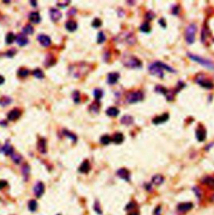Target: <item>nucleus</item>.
<instances>
[{"label": "nucleus", "instance_id": "5701e85b", "mask_svg": "<svg viewBox=\"0 0 214 215\" xmlns=\"http://www.w3.org/2000/svg\"><path fill=\"white\" fill-rule=\"evenodd\" d=\"M121 122L123 125L130 126V125H131L134 122V118H133L132 116H129V115H125V116H124L121 119Z\"/></svg>", "mask_w": 214, "mask_h": 215}, {"label": "nucleus", "instance_id": "ea45409f", "mask_svg": "<svg viewBox=\"0 0 214 215\" xmlns=\"http://www.w3.org/2000/svg\"><path fill=\"white\" fill-rule=\"evenodd\" d=\"M73 99H74V101L75 103H79L80 101H81V95H80V92L75 91L73 93Z\"/></svg>", "mask_w": 214, "mask_h": 215}, {"label": "nucleus", "instance_id": "37998d69", "mask_svg": "<svg viewBox=\"0 0 214 215\" xmlns=\"http://www.w3.org/2000/svg\"><path fill=\"white\" fill-rule=\"evenodd\" d=\"M146 18L148 20H152V19H153L155 18V14H154L153 13H152V12H149V13H146Z\"/></svg>", "mask_w": 214, "mask_h": 215}, {"label": "nucleus", "instance_id": "4be33fe9", "mask_svg": "<svg viewBox=\"0 0 214 215\" xmlns=\"http://www.w3.org/2000/svg\"><path fill=\"white\" fill-rule=\"evenodd\" d=\"M164 181H165V178L163 177V176L159 174L155 175L152 177V180L153 184L156 185V186L162 185L164 183Z\"/></svg>", "mask_w": 214, "mask_h": 215}, {"label": "nucleus", "instance_id": "aec40b11", "mask_svg": "<svg viewBox=\"0 0 214 215\" xmlns=\"http://www.w3.org/2000/svg\"><path fill=\"white\" fill-rule=\"evenodd\" d=\"M65 28L66 30L70 32H74L77 30L78 28V24L74 20H69L66 24H65Z\"/></svg>", "mask_w": 214, "mask_h": 215}, {"label": "nucleus", "instance_id": "49530a36", "mask_svg": "<svg viewBox=\"0 0 214 215\" xmlns=\"http://www.w3.org/2000/svg\"><path fill=\"white\" fill-rule=\"evenodd\" d=\"M178 13H179V7L176 5V6L174 7L173 9H172V14H174V15H177Z\"/></svg>", "mask_w": 214, "mask_h": 215}, {"label": "nucleus", "instance_id": "79ce46f5", "mask_svg": "<svg viewBox=\"0 0 214 215\" xmlns=\"http://www.w3.org/2000/svg\"><path fill=\"white\" fill-rule=\"evenodd\" d=\"M94 207H95V212H96L98 214H101L102 208H101V206H100V203H99L98 201H95Z\"/></svg>", "mask_w": 214, "mask_h": 215}, {"label": "nucleus", "instance_id": "412c9836", "mask_svg": "<svg viewBox=\"0 0 214 215\" xmlns=\"http://www.w3.org/2000/svg\"><path fill=\"white\" fill-rule=\"evenodd\" d=\"M193 204L192 203H182L181 204L178 205V210L180 212H186L189 211L190 209L193 208Z\"/></svg>", "mask_w": 214, "mask_h": 215}, {"label": "nucleus", "instance_id": "cd10ccee", "mask_svg": "<svg viewBox=\"0 0 214 215\" xmlns=\"http://www.w3.org/2000/svg\"><path fill=\"white\" fill-rule=\"evenodd\" d=\"M12 101V99L9 96H3L0 98V105L2 106H7L9 105Z\"/></svg>", "mask_w": 214, "mask_h": 215}, {"label": "nucleus", "instance_id": "f704fd0d", "mask_svg": "<svg viewBox=\"0 0 214 215\" xmlns=\"http://www.w3.org/2000/svg\"><path fill=\"white\" fill-rule=\"evenodd\" d=\"M103 95H104V93H103V91L101 90V89H95V91H94V95H95V98L97 100V101H99V100H101L102 97H103Z\"/></svg>", "mask_w": 214, "mask_h": 215}, {"label": "nucleus", "instance_id": "ddd939ff", "mask_svg": "<svg viewBox=\"0 0 214 215\" xmlns=\"http://www.w3.org/2000/svg\"><path fill=\"white\" fill-rule=\"evenodd\" d=\"M119 78H120V75L119 73L117 72H112V73H110L108 74L107 75V83L109 85H115L116 84L117 81H119Z\"/></svg>", "mask_w": 214, "mask_h": 215}, {"label": "nucleus", "instance_id": "a878e982", "mask_svg": "<svg viewBox=\"0 0 214 215\" xmlns=\"http://www.w3.org/2000/svg\"><path fill=\"white\" fill-rule=\"evenodd\" d=\"M112 141L115 144L122 143L123 141H124V136H123V134L121 133V132L115 133L114 135V136H113Z\"/></svg>", "mask_w": 214, "mask_h": 215}, {"label": "nucleus", "instance_id": "b1692460", "mask_svg": "<svg viewBox=\"0 0 214 215\" xmlns=\"http://www.w3.org/2000/svg\"><path fill=\"white\" fill-rule=\"evenodd\" d=\"M120 113V111L116 108V107H110L106 110V114L107 116H111V117H115L119 115Z\"/></svg>", "mask_w": 214, "mask_h": 215}, {"label": "nucleus", "instance_id": "09e8293b", "mask_svg": "<svg viewBox=\"0 0 214 215\" xmlns=\"http://www.w3.org/2000/svg\"><path fill=\"white\" fill-rule=\"evenodd\" d=\"M159 24H160V25H162L163 28H166V22H165V20H164L163 19H160V20H159Z\"/></svg>", "mask_w": 214, "mask_h": 215}, {"label": "nucleus", "instance_id": "473e14b6", "mask_svg": "<svg viewBox=\"0 0 214 215\" xmlns=\"http://www.w3.org/2000/svg\"><path fill=\"white\" fill-rule=\"evenodd\" d=\"M29 74H30V71L28 69H25V68H21L18 71V75L19 77H23V78L27 77L29 75Z\"/></svg>", "mask_w": 214, "mask_h": 215}, {"label": "nucleus", "instance_id": "1a4fd4ad", "mask_svg": "<svg viewBox=\"0 0 214 215\" xmlns=\"http://www.w3.org/2000/svg\"><path fill=\"white\" fill-rule=\"evenodd\" d=\"M44 193V185L43 183H37L34 187V194L37 198H40Z\"/></svg>", "mask_w": 214, "mask_h": 215}, {"label": "nucleus", "instance_id": "4c0bfd02", "mask_svg": "<svg viewBox=\"0 0 214 215\" xmlns=\"http://www.w3.org/2000/svg\"><path fill=\"white\" fill-rule=\"evenodd\" d=\"M105 41V34L101 31L98 33V35H97V43L98 44H102Z\"/></svg>", "mask_w": 214, "mask_h": 215}, {"label": "nucleus", "instance_id": "e433bc0d", "mask_svg": "<svg viewBox=\"0 0 214 215\" xmlns=\"http://www.w3.org/2000/svg\"><path fill=\"white\" fill-rule=\"evenodd\" d=\"M63 133L64 134V136H67V137L70 138L74 142H75L77 141V137H76V136H74V134H72L71 132H68L67 130H64V131H63Z\"/></svg>", "mask_w": 214, "mask_h": 215}, {"label": "nucleus", "instance_id": "6e6552de", "mask_svg": "<svg viewBox=\"0 0 214 215\" xmlns=\"http://www.w3.org/2000/svg\"><path fill=\"white\" fill-rule=\"evenodd\" d=\"M117 176L119 177H121V179L126 181V182H129L130 179H131V174H130V172L126 169V168H120L117 173H116Z\"/></svg>", "mask_w": 214, "mask_h": 215}, {"label": "nucleus", "instance_id": "9d476101", "mask_svg": "<svg viewBox=\"0 0 214 215\" xmlns=\"http://www.w3.org/2000/svg\"><path fill=\"white\" fill-rule=\"evenodd\" d=\"M37 40L40 42L42 46L44 47H48L51 44V39L48 36V35H45V34H40L37 37Z\"/></svg>", "mask_w": 214, "mask_h": 215}, {"label": "nucleus", "instance_id": "20e7f679", "mask_svg": "<svg viewBox=\"0 0 214 215\" xmlns=\"http://www.w3.org/2000/svg\"><path fill=\"white\" fill-rule=\"evenodd\" d=\"M186 55L188 56L189 59H191L193 61L197 62L202 65H203L205 67L210 69V70H214V64L211 60H207V59H204V58H202L198 55H196V54H191V53H187Z\"/></svg>", "mask_w": 214, "mask_h": 215}, {"label": "nucleus", "instance_id": "dca6fc26", "mask_svg": "<svg viewBox=\"0 0 214 215\" xmlns=\"http://www.w3.org/2000/svg\"><path fill=\"white\" fill-rule=\"evenodd\" d=\"M37 148L38 151L42 154H44L47 153V146H46V140L44 138H41L39 140L37 144Z\"/></svg>", "mask_w": 214, "mask_h": 215}, {"label": "nucleus", "instance_id": "c756f323", "mask_svg": "<svg viewBox=\"0 0 214 215\" xmlns=\"http://www.w3.org/2000/svg\"><path fill=\"white\" fill-rule=\"evenodd\" d=\"M30 167L28 164H25L23 165V168H22V173H23V177L25 178V181H27L28 177H29V175H30Z\"/></svg>", "mask_w": 214, "mask_h": 215}, {"label": "nucleus", "instance_id": "7c9ffc66", "mask_svg": "<svg viewBox=\"0 0 214 215\" xmlns=\"http://www.w3.org/2000/svg\"><path fill=\"white\" fill-rule=\"evenodd\" d=\"M28 207H29V209L30 210L31 212H34L38 208V203L35 200L31 199L30 201L29 202V204H28Z\"/></svg>", "mask_w": 214, "mask_h": 215}, {"label": "nucleus", "instance_id": "de8ad7c7", "mask_svg": "<svg viewBox=\"0 0 214 215\" xmlns=\"http://www.w3.org/2000/svg\"><path fill=\"white\" fill-rule=\"evenodd\" d=\"M128 215H139V212L137 210H135L133 209L131 211H129V214Z\"/></svg>", "mask_w": 214, "mask_h": 215}, {"label": "nucleus", "instance_id": "423d86ee", "mask_svg": "<svg viewBox=\"0 0 214 215\" xmlns=\"http://www.w3.org/2000/svg\"><path fill=\"white\" fill-rule=\"evenodd\" d=\"M148 70H149V72H150L152 75H157V76L160 77V78H163V70H162V68L160 66L158 61L154 62L152 64H150Z\"/></svg>", "mask_w": 214, "mask_h": 215}, {"label": "nucleus", "instance_id": "2eb2a0df", "mask_svg": "<svg viewBox=\"0 0 214 215\" xmlns=\"http://www.w3.org/2000/svg\"><path fill=\"white\" fill-rule=\"evenodd\" d=\"M169 119V114L168 113H164L162 116H158L156 117H155L152 120V123L155 125H159V124H162V123L166 122L167 120Z\"/></svg>", "mask_w": 214, "mask_h": 215}, {"label": "nucleus", "instance_id": "2f4dec72", "mask_svg": "<svg viewBox=\"0 0 214 215\" xmlns=\"http://www.w3.org/2000/svg\"><path fill=\"white\" fill-rule=\"evenodd\" d=\"M140 30L142 32H144V33H149L151 31V26H150V24L148 22H145L143 23L141 25L140 27Z\"/></svg>", "mask_w": 214, "mask_h": 215}, {"label": "nucleus", "instance_id": "bb28decb", "mask_svg": "<svg viewBox=\"0 0 214 215\" xmlns=\"http://www.w3.org/2000/svg\"><path fill=\"white\" fill-rule=\"evenodd\" d=\"M15 40H16V35H15L13 32L9 33V34L6 35L5 41H6V44H12Z\"/></svg>", "mask_w": 214, "mask_h": 215}, {"label": "nucleus", "instance_id": "f8f14e48", "mask_svg": "<svg viewBox=\"0 0 214 215\" xmlns=\"http://www.w3.org/2000/svg\"><path fill=\"white\" fill-rule=\"evenodd\" d=\"M21 116V112L17 109V108H14L13 110L10 111L9 114H8V119L9 121L10 122H14L16 120H18Z\"/></svg>", "mask_w": 214, "mask_h": 215}, {"label": "nucleus", "instance_id": "9b49d317", "mask_svg": "<svg viewBox=\"0 0 214 215\" xmlns=\"http://www.w3.org/2000/svg\"><path fill=\"white\" fill-rule=\"evenodd\" d=\"M206 136H207V132L205 130V128L203 127H199L197 129L196 131V137L197 139L198 142H203L206 140Z\"/></svg>", "mask_w": 214, "mask_h": 215}, {"label": "nucleus", "instance_id": "a19ab883", "mask_svg": "<svg viewBox=\"0 0 214 215\" xmlns=\"http://www.w3.org/2000/svg\"><path fill=\"white\" fill-rule=\"evenodd\" d=\"M102 25V22L100 19H95L92 22V26L94 28H100Z\"/></svg>", "mask_w": 214, "mask_h": 215}, {"label": "nucleus", "instance_id": "f3484780", "mask_svg": "<svg viewBox=\"0 0 214 215\" xmlns=\"http://www.w3.org/2000/svg\"><path fill=\"white\" fill-rule=\"evenodd\" d=\"M197 83L199 84L202 87H203L205 89H207V90H211L214 87V85L210 81H207L204 79L197 80Z\"/></svg>", "mask_w": 214, "mask_h": 215}, {"label": "nucleus", "instance_id": "603ef678", "mask_svg": "<svg viewBox=\"0 0 214 215\" xmlns=\"http://www.w3.org/2000/svg\"><path fill=\"white\" fill-rule=\"evenodd\" d=\"M30 3L33 5V6H36V5H37L36 1H30Z\"/></svg>", "mask_w": 214, "mask_h": 215}, {"label": "nucleus", "instance_id": "39448f33", "mask_svg": "<svg viewBox=\"0 0 214 215\" xmlns=\"http://www.w3.org/2000/svg\"><path fill=\"white\" fill-rule=\"evenodd\" d=\"M144 95L142 91H131L126 95V101L129 104L140 102L143 101Z\"/></svg>", "mask_w": 214, "mask_h": 215}, {"label": "nucleus", "instance_id": "58836bf2", "mask_svg": "<svg viewBox=\"0 0 214 215\" xmlns=\"http://www.w3.org/2000/svg\"><path fill=\"white\" fill-rule=\"evenodd\" d=\"M12 159L13 161L16 164H19L20 162L22 161V157H21L20 155H18V154H13L12 156Z\"/></svg>", "mask_w": 214, "mask_h": 215}, {"label": "nucleus", "instance_id": "c85d7f7f", "mask_svg": "<svg viewBox=\"0 0 214 215\" xmlns=\"http://www.w3.org/2000/svg\"><path fill=\"white\" fill-rule=\"evenodd\" d=\"M32 74H33V75H34V77H36V78H38V79H43V78L44 77V73L42 71V70L39 69V68L34 70L33 72H32Z\"/></svg>", "mask_w": 214, "mask_h": 215}, {"label": "nucleus", "instance_id": "72a5a7b5", "mask_svg": "<svg viewBox=\"0 0 214 215\" xmlns=\"http://www.w3.org/2000/svg\"><path fill=\"white\" fill-rule=\"evenodd\" d=\"M23 32L24 34H34V29L30 24H27L23 27Z\"/></svg>", "mask_w": 214, "mask_h": 215}, {"label": "nucleus", "instance_id": "f257e3e1", "mask_svg": "<svg viewBox=\"0 0 214 215\" xmlns=\"http://www.w3.org/2000/svg\"><path fill=\"white\" fill-rule=\"evenodd\" d=\"M91 67L88 64L86 63H80V64H76L72 65L70 69V73L73 75V76L74 77H81L85 75H86L88 72L90 71Z\"/></svg>", "mask_w": 214, "mask_h": 215}, {"label": "nucleus", "instance_id": "4468645a", "mask_svg": "<svg viewBox=\"0 0 214 215\" xmlns=\"http://www.w3.org/2000/svg\"><path fill=\"white\" fill-rule=\"evenodd\" d=\"M16 43L19 46H25L29 43V39L24 34H19L16 35Z\"/></svg>", "mask_w": 214, "mask_h": 215}, {"label": "nucleus", "instance_id": "c9c22d12", "mask_svg": "<svg viewBox=\"0 0 214 215\" xmlns=\"http://www.w3.org/2000/svg\"><path fill=\"white\" fill-rule=\"evenodd\" d=\"M101 142L103 145H108L110 144V142H111V138L108 136V135H105V136H102L101 137Z\"/></svg>", "mask_w": 214, "mask_h": 215}, {"label": "nucleus", "instance_id": "3c124183", "mask_svg": "<svg viewBox=\"0 0 214 215\" xmlns=\"http://www.w3.org/2000/svg\"><path fill=\"white\" fill-rule=\"evenodd\" d=\"M5 81V79H4V77L3 76H2V75H0V85H2V84H3Z\"/></svg>", "mask_w": 214, "mask_h": 215}, {"label": "nucleus", "instance_id": "f03ea898", "mask_svg": "<svg viewBox=\"0 0 214 215\" xmlns=\"http://www.w3.org/2000/svg\"><path fill=\"white\" fill-rule=\"evenodd\" d=\"M122 64L130 69H138L142 66V61L133 55H125L122 58Z\"/></svg>", "mask_w": 214, "mask_h": 215}, {"label": "nucleus", "instance_id": "0eeeda50", "mask_svg": "<svg viewBox=\"0 0 214 215\" xmlns=\"http://www.w3.org/2000/svg\"><path fill=\"white\" fill-rule=\"evenodd\" d=\"M50 16L51 20L54 23L59 22L62 18V13L57 9H51L50 10Z\"/></svg>", "mask_w": 214, "mask_h": 215}, {"label": "nucleus", "instance_id": "7ed1b4c3", "mask_svg": "<svg viewBox=\"0 0 214 215\" xmlns=\"http://www.w3.org/2000/svg\"><path fill=\"white\" fill-rule=\"evenodd\" d=\"M197 24H189L185 30V40L186 44H192L195 41V35L197 33Z\"/></svg>", "mask_w": 214, "mask_h": 215}, {"label": "nucleus", "instance_id": "393cba45", "mask_svg": "<svg viewBox=\"0 0 214 215\" xmlns=\"http://www.w3.org/2000/svg\"><path fill=\"white\" fill-rule=\"evenodd\" d=\"M2 151H3V153L5 154V155H7V156H12L13 154V149L12 146L9 145V143H6L3 146Z\"/></svg>", "mask_w": 214, "mask_h": 215}, {"label": "nucleus", "instance_id": "6ab92c4d", "mask_svg": "<svg viewBox=\"0 0 214 215\" xmlns=\"http://www.w3.org/2000/svg\"><path fill=\"white\" fill-rule=\"evenodd\" d=\"M29 19L33 24H39L41 21V17L38 12H32L30 14Z\"/></svg>", "mask_w": 214, "mask_h": 215}, {"label": "nucleus", "instance_id": "c03bdc74", "mask_svg": "<svg viewBox=\"0 0 214 215\" xmlns=\"http://www.w3.org/2000/svg\"><path fill=\"white\" fill-rule=\"evenodd\" d=\"M7 185H8V183L5 180H0V190L3 189L5 187H7Z\"/></svg>", "mask_w": 214, "mask_h": 215}, {"label": "nucleus", "instance_id": "5fc2aeb1", "mask_svg": "<svg viewBox=\"0 0 214 215\" xmlns=\"http://www.w3.org/2000/svg\"><path fill=\"white\" fill-rule=\"evenodd\" d=\"M59 215H60V214H59Z\"/></svg>", "mask_w": 214, "mask_h": 215}, {"label": "nucleus", "instance_id": "a18cd8bd", "mask_svg": "<svg viewBox=\"0 0 214 215\" xmlns=\"http://www.w3.org/2000/svg\"><path fill=\"white\" fill-rule=\"evenodd\" d=\"M15 53H16V50H9V51H8L7 52V56L8 57H13L14 54H15Z\"/></svg>", "mask_w": 214, "mask_h": 215}, {"label": "nucleus", "instance_id": "a211bd4d", "mask_svg": "<svg viewBox=\"0 0 214 215\" xmlns=\"http://www.w3.org/2000/svg\"><path fill=\"white\" fill-rule=\"evenodd\" d=\"M91 170V165L88 160H85L79 167V172L81 173H88Z\"/></svg>", "mask_w": 214, "mask_h": 215}, {"label": "nucleus", "instance_id": "8fccbe9b", "mask_svg": "<svg viewBox=\"0 0 214 215\" xmlns=\"http://www.w3.org/2000/svg\"><path fill=\"white\" fill-rule=\"evenodd\" d=\"M161 213V207H158L157 208H156L155 210V215H159Z\"/></svg>", "mask_w": 214, "mask_h": 215}, {"label": "nucleus", "instance_id": "864d4df0", "mask_svg": "<svg viewBox=\"0 0 214 215\" xmlns=\"http://www.w3.org/2000/svg\"><path fill=\"white\" fill-rule=\"evenodd\" d=\"M93 106H95V104H94V105H92L91 107H90V109H92V108H93ZM95 109H97V110H98V109H99V107H95ZM98 111H99V110H98Z\"/></svg>", "mask_w": 214, "mask_h": 215}]
</instances>
